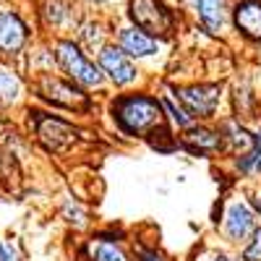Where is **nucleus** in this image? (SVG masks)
I'll use <instances>...</instances> for the list:
<instances>
[{
    "instance_id": "1",
    "label": "nucleus",
    "mask_w": 261,
    "mask_h": 261,
    "mask_svg": "<svg viewBox=\"0 0 261 261\" xmlns=\"http://www.w3.org/2000/svg\"><path fill=\"white\" fill-rule=\"evenodd\" d=\"M115 115L128 134H151L162 123V105L151 97H125L115 105Z\"/></svg>"
},
{
    "instance_id": "2",
    "label": "nucleus",
    "mask_w": 261,
    "mask_h": 261,
    "mask_svg": "<svg viewBox=\"0 0 261 261\" xmlns=\"http://www.w3.org/2000/svg\"><path fill=\"white\" fill-rule=\"evenodd\" d=\"M130 18H134L136 29L149 37L170 34L175 27V18L160 0H130Z\"/></svg>"
},
{
    "instance_id": "3",
    "label": "nucleus",
    "mask_w": 261,
    "mask_h": 261,
    "mask_svg": "<svg viewBox=\"0 0 261 261\" xmlns=\"http://www.w3.org/2000/svg\"><path fill=\"white\" fill-rule=\"evenodd\" d=\"M58 63H60V68L81 86H99L102 84L99 68L94 63L86 60L84 53L79 47H73L71 42H60L58 45Z\"/></svg>"
},
{
    "instance_id": "4",
    "label": "nucleus",
    "mask_w": 261,
    "mask_h": 261,
    "mask_svg": "<svg viewBox=\"0 0 261 261\" xmlns=\"http://www.w3.org/2000/svg\"><path fill=\"white\" fill-rule=\"evenodd\" d=\"M178 99L191 118H209L220 102V86H186L178 92Z\"/></svg>"
},
{
    "instance_id": "5",
    "label": "nucleus",
    "mask_w": 261,
    "mask_h": 261,
    "mask_svg": "<svg viewBox=\"0 0 261 261\" xmlns=\"http://www.w3.org/2000/svg\"><path fill=\"white\" fill-rule=\"evenodd\" d=\"M99 65L102 71L110 76L115 84H130L136 79V65L130 63V58L123 53V50H115V47H105L99 53Z\"/></svg>"
},
{
    "instance_id": "6",
    "label": "nucleus",
    "mask_w": 261,
    "mask_h": 261,
    "mask_svg": "<svg viewBox=\"0 0 261 261\" xmlns=\"http://www.w3.org/2000/svg\"><path fill=\"white\" fill-rule=\"evenodd\" d=\"M225 232L230 241H238V243L246 241V235L253 232V212L246 204L235 201L225 214Z\"/></svg>"
},
{
    "instance_id": "7",
    "label": "nucleus",
    "mask_w": 261,
    "mask_h": 261,
    "mask_svg": "<svg viewBox=\"0 0 261 261\" xmlns=\"http://www.w3.org/2000/svg\"><path fill=\"white\" fill-rule=\"evenodd\" d=\"M37 130H39L42 141H45L47 146H53V149H63V146H68L76 139V130L68 123L58 120V118H42Z\"/></svg>"
},
{
    "instance_id": "8",
    "label": "nucleus",
    "mask_w": 261,
    "mask_h": 261,
    "mask_svg": "<svg viewBox=\"0 0 261 261\" xmlns=\"http://www.w3.org/2000/svg\"><path fill=\"white\" fill-rule=\"evenodd\" d=\"M27 42V27L13 13H0V50L16 53Z\"/></svg>"
},
{
    "instance_id": "9",
    "label": "nucleus",
    "mask_w": 261,
    "mask_h": 261,
    "mask_svg": "<svg viewBox=\"0 0 261 261\" xmlns=\"http://www.w3.org/2000/svg\"><path fill=\"white\" fill-rule=\"evenodd\" d=\"M196 11H199V18H201V24L206 27V32L220 34L225 29L227 0H199V3H196Z\"/></svg>"
},
{
    "instance_id": "10",
    "label": "nucleus",
    "mask_w": 261,
    "mask_h": 261,
    "mask_svg": "<svg viewBox=\"0 0 261 261\" xmlns=\"http://www.w3.org/2000/svg\"><path fill=\"white\" fill-rule=\"evenodd\" d=\"M235 24L246 37L261 39V3L258 0H246L235 8Z\"/></svg>"
},
{
    "instance_id": "11",
    "label": "nucleus",
    "mask_w": 261,
    "mask_h": 261,
    "mask_svg": "<svg viewBox=\"0 0 261 261\" xmlns=\"http://www.w3.org/2000/svg\"><path fill=\"white\" fill-rule=\"evenodd\" d=\"M42 92H45L47 99L65 105V107H84L86 105V97L79 89H73L68 84H60L58 79H42Z\"/></svg>"
},
{
    "instance_id": "12",
    "label": "nucleus",
    "mask_w": 261,
    "mask_h": 261,
    "mask_svg": "<svg viewBox=\"0 0 261 261\" xmlns=\"http://www.w3.org/2000/svg\"><path fill=\"white\" fill-rule=\"evenodd\" d=\"M120 47H123L125 55L144 58V55L157 53V42H154V37L144 34L141 29H123L120 32Z\"/></svg>"
},
{
    "instance_id": "13",
    "label": "nucleus",
    "mask_w": 261,
    "mask_h": 261,
    "mask_svg": "<svg viewBox=\"0 0 261 261\" xmlns=\"http://www.w3.org/2000/svg\"><path fill=\"white\" fill-rule=\"evenodd\" d=\"M86 256L89 261H130L128 253L123 251V246L110 238H94L86 246Z\"/></svg>"
},
{
    "instance_id": "14",
    "label": "nucleus",
    "mask_w": 261,
    "mask_h": 261,
    "mask_svg": "<svg viewBox=\"0 0 261 261\" xmlns=\"http://www.w3.org/2000/svg\"><path fill=\"white\" fill-rule=\"evenodd\" d=\"M183 144L191 151H214V149H220L222 139H220V134H212L206 128H191L183 136Z\"/></svg>"
},
{
    "instance_id": "15",
    "label": "nucleus",
    "mask_w": 261,
    "mask_h": 261,
    "mask_svg": "<svg viewBox=\"0 0 261 261\" xmlns=\"http://www.w3.org/2000/svg\"><path fill=\"white\" fill-rule=\"evenodd\" d=\"M225 134H227V141L232 144L235 151H243V154H248V151L253 149V141H256V139L248 134L246 128L238 125V123H227V125H225Z\"/></svg>"
},
{
    "instance_id": "16",
    "label": "nucleus",
    "mask_w": 261,
    "mask_h": 261,
    "mask_svg": "<svg viewBox=\"0 0 261 261\" xmlns=\"http://www.w3.org/2000/svg\"><path fill=\"white\" fill-rule=\"evenodd\" d=\"M21 92V84L18 79L11 73V71H3L0 68V105H11Z\"/></svg>"
},
{
    "instance_id": "17",
    "label": "nucleus",
    "mask_w": 261,
    "mask_h": 261,
    "mask_svg": "<svg viewBox=\"0 0 261 261\" xmlns=\"http://www.w3.org/2000/svg\"><path fill=\"white\" fill-rule=\"evenodd\" d=\"M238 167H241L243 172H251V170H258L261 172V134L256 136V141H253V149L248 151V154L238 162Z\"/></svg>"
},
{
    "instance_id": "18",
    "label": "nucleus",
    "mask_w": 261,
    "mask_h": 261,
    "mask_svg": "<svg viewBox=\"0 0 261 261\" xmlns=\"http://www.w3.org/2000/svg\"><path fill=\"white\" fill-rule=\"evenodd\" d=\"M162 105H165V110H170V115H172V120H175L178 125H191V115L186 113V107H180V105H175V99H172V94H165V99H162Z\"/></svg>"
},
{
    "instance_id": "19",
    "label": "nucleus",
    "mask_w": 261,
    "mask_h": 261,
    "mask_svg": "<svg viewBox=\"0 0 261 261\" xmlns=\"http://www.w3.org/2000/svg\"><path fill=\"white\" fill-rule=\"evenodd\" d=\"M243 261H261V227L253 230V241L243 251Z\"/></svg>"
},
{
    "instance_id": "20",
    "label": "nucleus",
    "mask_w": 261,
    "mask_h": 261,
    "mask_svg": "<svg viewBox=\"0 0 261 261\" xmlns=\"http://www.w3.org/2000/svg\"><path fill=\"white\" fill-rule=\"evenodd\" d=\"M0 261H18L16 258V251L8 243H0Z\"/></svg>"
},
{
    "instance_id": "21",
    "label": "nucleus",
    "mask_w": 261,
    "mask_h": 261,
    "mask_svg": "<svg viewBox=\"0 0 261 261\" xmlns=\"http://www.w3.org/2000/svg\"><path fill=\"white\" fill-rule=\"evenodd\" d=\"M47 18L53 21V24H58V21L63 18V11H60V6H58V3H53V6H50V11H47Z\"/></svg>"
},
{
    "instance_id": "22",
    "label": "nucleus",
    "mask_w": 261,
    "mask_h": 261,
    "mask_svg": "<svg viewBox=\"0 0 261 261\" xmlns=\"http://www.w3.org/2000/svg\"><path fill=\"white\" fill-rule=\"evenodd\" d=\"M141 261H160V258H157V256H151V253H144Z\"/></svg>"
},
{
    "instance_id": "23",
    "label": "nucleus",
    "mask_w": 261,
    "mask_h": 261,
    "mask_svg": "<svg viewBox=\"0 0 261 261\" xmlns=\"http://www.w3.org/2000/svg\"><path fill=\"white\" fill-rule=\"evenodd\" d=\"M253 206H256V212L261 214V199H253Z\"/></svg>"
},
{
    "instance_id": "24",
    "label": "nucleus",
    "mask_w": 261,
    "mask_h": 261,
    "mask_svg": "<svg viewBox=\"0 0 261 261\" xmlns=\"http://www.w3.org/2000/svg\"><path fill=\"white\" fill-rule=\"evenodd\" d=\"M214 261H232V258H227V256H217Z\"/></svg>"
},
{
    "instance_id": "25",
    "label": "nucleus",
    "mask_w": 261,
    "mask_h": 261,
    "mask_svg": "<svg viewBox=\"0 0 261 261\" xmlns=\"http://www.w3.org/2000/svg\"><path fill=\"white\" fill-rule=\"evenodd\" d=\"M188 3H193V6H196V3H199V0H188Z\"/></svg>"
}]
</instances>
